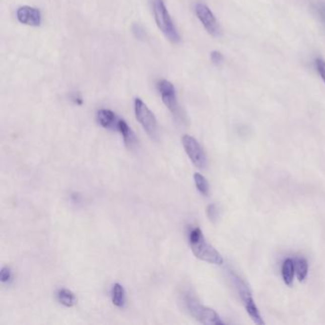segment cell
<instances>
[{
	"mask_svg": "<svg viewBox=\"0 0 325 325\" xmlns=\"http://www.w3.org/2000/svg\"><path fill=\"white\" fill-rule=\"evenodd\" d=\"M17 18L21 24L27 26L38 27L41 24V13L31 6H22L17 11Z\"/></svg>",
	"mask_w": 325,
	"mask_h": 325,
	"instance_id": "cell-9",
	"label": "cell"
},
{
	"mask_svg": "<svg viewBox=\"0 0 325 325\" xmlns=\"http://www.w3.org/2000/svg\"><path fill=\"white\" fill-rule=\"evenodd\" d=\"M97 120L100 126L109 130H116L119 118L112 110L100 109L97 112Z\"/></svg>",
	"mask_w": 325,
	"mask_h": 325,
	"instance_id": "cell-10",
	"label": "cell"
},
{
	"mask_svg": "<svg viewBox=\"0 0 325 325\" xmlns=\"http://www.w3.org/2000/svg\"><path fill=\"white\" fill-rule=\"evenodd\" d=\"M210 58L211 61L214 65L216 66H220V64H222V62L224 60V57L222 55V53L219 52V51H213L210 53Z\"/></svg>",
	"mask_w": 325,
	"mask_h": 325,
	"instance_id": "cell-19",
	"label": "cell"
},
{
	"mask_svg": "<svg viewBox=\"0 0 325 325\" xmlns=\"http://www.w3.org/2000/svg\"><path fill=\"white\" fill-rule=\"evenodd\" d=\"M71 98H72L73 102L78 104V105H81L83 103V99H82V97L79 96V94H73L71 96Z\"/></svg>",
	"mask_w": 325,
	"mask_h": 325,
	"instance_id": "cell-23",
	"label": "cell"
},
{
	"mask_svg": "<svg viewBox=\"0 0 325 325\" xmlns=\"http://www.w3.org/2000/svg\"><path fill=\"white\" fill-rule=\"evenodd\" d=\"M194 13L208 34L213 36H219L220 35L219 21L207 5L203 3H197L194 6Z\"/></svg>",
	"mask_w": 325,
	"mask_h": 325,
	"instance_id": "cell-6",
	"label": "cell"
},
{
	"mask_svg": "<svg viewBox=\"0 0 325 325\" xmlns=\"http://www.w3.org/2000/svg\"><path fill=\"white\" fill-rule=\"evenodd\" d=\"M155 21L160 32L165 35L168 40L174 44L180 41V36L171 18V15L163 0H151Z\"/></svg>",
	"mask_w": 325,
	"mask_h": 325,
	"instance_id": "cell-2",
	"label": "cell"
},
{
	"mask_svg": "<svg viewBox=\"0 0 325 325\" xmlns=\"http://www.w3.org/2000/svg\"><path fill=\"white\" fill-rule=\"evenodd\" d=\"M56 299L59 303L66 307H73L77 303V298L75 294L66 288H61L56 293Z\"/></svg>",
	"mask_w": 325,
	"mask_h": 325,
	"instance_id": "cell-14",
	"label": "cell"
},
{
	"mask_svg": "<svg viewBox=\"0 0 325 325\" xmlns=\"http://www.w3.org/2000/svg\"><path fill=\"white\" fill-rule=\"evenodd\" d=\"M133 32H134V34L137 36V38H140V39L142 38L143 35H144V31H143L142 27L138 25V24H135L134 25V27H133Z\"/></svg>",
	"mask_w": 325,
	"mask_h": 325,
	"instance_id": "cell-22",
	"label": "cell"
},
{
	"mask_svg": "<svg viewBox=\"0 0 325 325\" xmlns=\"http://www.w3.org/2000/svg\"><path fill=\"white\" fill-rule=\"evenodd\" d=\"M0 281L3 284H9L13 281V271L9 266L2 267L0 271Z\"/></svg>",
	"mask_w": 325,
	"mask_h": 325,
	"instance_id": "cell-17",
	"label": "cell"
},
{
	"mask_svg": "<svg viewBox=\"0 0 325 325\" xmlns=\"http://www.w3.org/2000/svg\"><path fill=\"white\" fill-rule=\"evenodd\" d=\"M116 130L121 134V136L123 138L124 143L128 148H132L134 145H136L137 138L135 136V133L133 132L132 129L130 128V126L127 124L125 120L119 118Z\"/></svg>",
	"mask_w": 325,
	"mask_h": 325,
	"instance_id": "cell-11",
	"label": "cell"
},
{
	"mask_svg": "<svg viewBox=\"0 0 325 325\" xmlns=\"http://www.w3.org/2000/svg\"><path fill=\"white\" fill-rule=\"evenodd\" d=\"M189 242L193 255L199 259L206 262L208 264L221 265L223 258L215 249V247L205 239L202 230L199 227L193 228L189 233Z\"/></svg>",
	"mask_w": 325,
	"mask_h": 325,
	"instance_id": "cell-1",
	"label": "cell"
},
{
	"mask_svg": "<svg viewBox=\"0 0 325 325\" xmlns=\"http://www.w3.org/2000/svg\"><path fill=\"white\" fill-rule=\"evenodd\" d=\"M316 15L325 25V3H317L315 6Z\"/></svg>",
	"mask_w": 325,
	"mask_h": 325,
	"instance_id": "cell-21",
	"label": "cell"
},
{
	"mask_svg": "<svg viewBox=\"0 0 325 325\" xmlns=\"http://www.w3.org/2000/svg\"><path fill=\"white\" fill-rule=\"evenodd\" d=\"M181 142L186 154L196 167L202 170L207 167V157L199 141L191 136L184 135L181 138Z\"/></svg>",
	"mask_w": 325,
	"mask_h": 325,
	"instance_id": "cell-5",
	"label": "cell"
},
{
	"mask_svg": "<svg viewBox=\"0 0 325 325\" xmlns=\"http://www.w3.org/2000/svg\"><path fill=\"white\" fill-rule=\"evenodd\" d=\"M184 305L189 314L202 324H223V321L215 310L202 305L190 294H186L184 296Z\"/></svg>",
	"mask_w": 325,
	"mask_h": 325,
	"instance_id": "cell-3",
	"label": "cell"
},
{
	"mask_svg": "<svg viewBox=\"0 0 325 325\" xmlns=\"http://www.w3.org/2000/svg\"><path fill=\"white\" fill-rule=\"evenodd\" d=\"M316 67L319 77L325 83V60L322 58H316Z\"/></svg>",
	"mask_w": 325,
	"mask_h": 325,
	"instance_id": "cell-20",
	"label": "cell"
},
{
	"mask_svg": "<svg viewBox=\"0 0 325 325\" xmlns=\"http://www.w3.org/2000/svg\"><path fill=\"white\" fill-rule=\"evenodd\" d=\"M207 216L209 218V220H212L213 222H215L216 220H218L219 218V208L216 204H210L208 207H207Z\"/></svg>",
	"mask_w": 325,
	"mask_h": 325,
	"instance_id": "cell-18",
	"label": "cell"
},
{
	"mask_svg": "<svg viewBox=\"0 0 325 325\" xmlns=\"http://www.w3.org/2000/svg\"><path fill=\"white\" fill-rule=\"evenodd\" d=\"M134 109L136 118L143 127L145 132L149 135L150 138L156 139L158 136V121L155 114L140 97L135 99Z\"/></svg>",
	"mask_w": 325,
	"mask_h": 325,
	"instance_id": "cell-4",
	"label": "cell"
},
{
	"mask_svg": "<svg viewBox=\"0 0 325 325\" xmlns=\"http://www.w3.org/2000/svg\"><path fill=\"white\" fill-rule=\"evenodd\" d=\"M295 273L299 281H303L308 275V263L305 258H298L295 262Z\"/></svg>",
	"mask_w": 325,
	"mask_h": 325,
	"instance_id": "cell-15",
	"label": "cell"
},
{
	"mask_svg": "<svg viewBox=\"0 0 325 325\" xmlns=\"http://www.w3.org/2000/svg\"><path fill=\"white\" fill-rule=\"evenodd\" d=\"M281 275H282V279H283L284 283L288 286H291L293 281H294V277L296 275L295 262H293V259L287 258L284 261V263L282 264V267H281Z\"/></svg>",
	"mask_w": 325,
	"mask_h": 325,
	"instance_id": "cell-13",
	"label": "cell"
},
{
	"mask_svg": "<svg viewBox=\"0 0 325 325\" xmlns=\"http://www.w3.org/2000/svg\"><path fill=\"white\" fill-rule=\"evenodd\" d=\"M111 298L114 306L124 308L126 305V292L123 286L119 283H114L111 290Z\"/></svg>",
	"mask_w": 325,
	"mask_h": 325,
	"instance_id": "cell-12",
	"label": "cell"
},
{
	"mask_svg": "<svg viewBox=\"0 0 325 325\" xmlns=\"http://www.w3.org/2000/svg\"><path fill=\"white\" fill-rule=\"evenodd\" d=\"M236 284H237V290L239 293V296L243 302V305L246 309V312L250 317L253 319L255 324H264V321L262 317V315L255 305V300L252 297L251 292L247 288L246 285L240 281L238 278H236Z\"/></svg>",
	"mask_w": 325,
	"mask_h": 325,
	"instance_id": "cell-7",
	"label": "cell"
},
{
	"mask_svg": "<svg viewBox=\"0 0 325 325\" xmlns=\"http://www.w3.org/2000/svg\"><path fill=\"white\" fill-rule=\"evenodd\" d=\"M157 87L164 105L167 107L171 113L176 114L178 111V104L174 84L169 80L161 79L158 81Z\"/></svg>",
	"mask_w": 325,
	"mask_h": 325,
	"instance_id": "cell-8",
	"label": "cell"
},
{
	"mask_svg": "<svg viewBox=\"0 0 325 325\" xmlns=\"http://www.w3.org/2000/svg\"><path fill=\"white\" fill-rule=\"evenodd\" d=\"M193 180H194L196 187L199 190V192L203 196L207 197L209 194V189H210L207 179L200 173H196L193 175Z\"/></svg>",
	"mask_w": 325,
	"mask_h": 325,
	"instance_id": "cell-16",
	"label": "cell"
}]
</instances>
